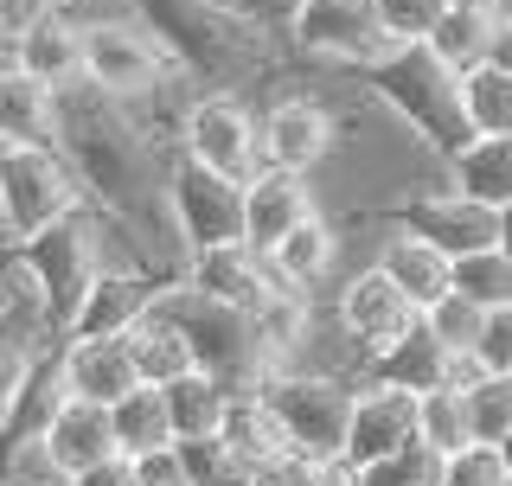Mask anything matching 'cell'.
Masks as SVG:
<instances>
[{
	"mask_svg": "<svg viewBox=\"0 0 512 486\" xmlns=\"http://www.w3.org/2000/svg\"><path fill=\"white\" fill-rule=\"evenodd\" d=\"M455 288H461L474 307H506V301H512V256L500 250V243L455 256Z\"/></svg>",
	"mask_w": 512,
	"mask_h": 486,
	"instance_id": "36",
	"label": "cell"
},
{
	"mask_svg": "<svg viewBox=\"0 0 512 486\" xmlns=\"http://www.w3.org/2000/svg\"><path fill=\"white\" fill-rule=\"evenodd\" d=\"M173 77L167 45L135 13H84V84L109 103H148Z\"/></svg>",
	"mask_w": 512,
	"mask_h": 486,
	"instance_id": "7",
	"label": "cell"
},
{
	"mask_svg": "<svg viewBox=\"0 0 512 486\" xmlns=\"http://www.w3.org/2000/svg\"><path fill=\"white\" fill-rule=\"evenodd\" d=\"M455 7H493V13H506V0H455Z\"/></svg>",
	"mask_w": 512,
	"mask_h": 486,
	"instance_id": "49",
	"label": "cell"
},
{
	"mask_svg": "<svg viewBox=\"0 0 512 486\" xmlns=\"http://www.w3.org/2000/svg\"><path fill=\"white\" fill-rule=\"evenodd\" d=\"M474 365L480 371H512V301L506 307H487L480 339H474Z\"/></svg>",
	"mask_w": 512,
	"mask_h": 486,
	"instance_id": "43",
	"label": "cell"
},
{
	"mask_svg": "<svg viewBox=\"0 0 512 486\" xmlns=\"http://www.w3.org/2000/svg\"><path fill=\"white\" fill-rule=\"evenodd\" d=\"M448 186H461L480 205H512V135H468L455 154H448Z\"/></svg>",
	"mask_w": 512,
	"mask_h": 486,
	"instance_id": "28",
	"label": "cell"
},
{
	"mask_svg": "<svg viewBox=\"0 0 512 486\" xmlns=\"http://www.w3.org/2000/svg\"><path fill=\"white\" fill-rule=\"evenodd\" d=\"M436 480H442V455L423 448V442H410V448H397V455L359 467V486H436Z\"/></svg>",
	"mask_w": 512,
	"mask_h": 486,
	"instance_id": "39",
	"label": "cell"
},
{
	"mask_svg": "<svg viewBox=\"0 0 512 486\" xmlns=\"http://www.w3.org/2000/svg\"><path fill=\"white\" fill-rule=\"evenodd\" d=\"M64 154H71L96 212L109 224H122L135 250H154V269L180 282L186 243L173 231V205H167L173 141L148 135V122L128 103H109L90 84H77V90H64Z\"/></svg>",
	"mask_w": 512,
	"mask_h": 486,
	"instance_id": "1",
	"label": "cell"
},
{
	"mask_svg": "<svg viewBox=\"0 0 512 486\" xmlns=\"http://www.w3.org/2000/svg\"><path fill=\"white\" fill-rule=\"evenodd\" d=\"M135 461V486H192L186 461H180V442H160V448H141Z\"/></svg>",
	"mask_w": 512,
	"mask_h": 486,
	"instance_id": "44",
	"label": "cell"
},
{
	"mask_svg": "<svg viewBox=\"0 0 512 486\" xmlns=\"http://www.w3.org/2000/svg\"><path fill=\"white\" fill-rule=\"evenodd\" d=\"M180 282L199 288V295H212V301H224V307H244V314H256L282 275H276V263H269L256 243L231 237V243H212V250H192L186 269H180Z\"/></svg>",
	"mask_w": 512,
	"mask_h": 486,
	"instance_id": "17",
	"label": "cell"
},
{
	"mask_svg": "<svg viewBox=\"0 0 512 486\" xmlns=\"http://www.w3.org/2000/svg\"><path fill=\"white\" fill-rule=\"evenodd\" d=\"M45 448H52V461L77 480L84 467L122 455V442H116V410H109V403H90V397H64V410L52 416V429H45Z\"/></svg>",
	"mask_w": 512,
	"mask_h": 486,
	"instance_id": "25",
	"label": "cell"
},
{
	"mask_svg": "<svg viewBox=\"0 0 512 486\" xmlns=\"http://www.w3.org/2000/svg\"><path fill=\"white\" fill-rule=\"evenodd\" d=\"M269 263H276L282 282H295V288H314V282H327L333 263H340V231H333L327 218H301L295 231H288L276 250H269Z\"/></svg>",
	"mask_w": 512,
	"mask_h": 486,
	"instance_id": "30",
	"label": "cell"
},
{
	"mask_svg": "<svg viewBox=\"0 0 512 486\" xmlns=\"http://www.w3.org/2000/svg\"><path fill=\"white\" fill-rule=\"evenodd\" d=\"M352 391H359V384L327 378V371H301V365L269 371V384H263L269 410L282 416V429H288V442H295L301 461H333V455H346Z\"/></svg>",
	"mask_w": 512,
	"mask_h": 486,
	"instance_id": "8",
	"label": "cell"
},
{
	"mask_svg": "<svg viewBox=\"0 0 512 486\" xmlns=\"http://www.w3.org/2000/svg\"><path fill=\"white\" fill-rule=\"evenodd\" d=\"M506 461H500V448L493 442H468V448H455V455H442V480L436 486H506Z\"/></svg>",
	"mask_w": 512,
	"mask_h": 486,
	"instance_id": "41",
	"label": "cell"
},
{
	"mask_svg": "<svg viewBox=\"0 0 512 486\" xmlns=\"http://www.w3.org/2000/svg\"><path fill=\"white\" fill-rule=\"evenodd\" d=\"M128 346H135L141 384H173V378H186V371H199V359H192V339H186V327L167 314V307H154V314L128 333Z\"/></svg>",
	"mask_w": 512,
	"mask_h": 486,
	"instance_id": "31",
	"label": "cell"
},
{
	"mask_svg": "<svg viewBox=\"0 0 512 486\" xmlns=\"http://www.w3.org/2000/svg\"><path fill=\"white\" fill-rule=\"evenodd\" d=\"M13 64L26 77L52 90H77L84 84V7L71 0H45L20 20V45H13Z\"/></svg>",
	"mask_w": 512,
	"mask_h": 486,
	"instance_id": "15",
	"label": "cell"
},
{
	"mask_svg": "<svg viewBox=\"0 0 512 486\" xmlns=\"http://www.w3.org/2000/svg\"><path fill=\"white\" fill-rule=\"evenodd\" d=\"M7 275H13V282H7V295H0V410H7L13 391H20L26 365L58 339L52 314H45V301H39V288H32L13 263H7Z\"/></svg>",
	"mask_w": 512,
	"mask_h": 486,
	"instance_id": "21",
	"label": "cell"
},
{
	"mask_svg": "<svg viewBox=\"0 0 512 486\" xmlns=\"http://www.w3.org/2000/svg\"><path fill=\"white\" fill-rule=\"evenodd\" d=\"M333 148H340V116H333L320 96H282V103L263 116V154H269V167L314 173V167H327V160H333Z\"/></svg>",
	"mask_w": 512,
	"mask_h": 486,
	"instance_id": "18",
	"label": "cell"
},
{
	"mask_svg": "<svg viewBox=\"0 0 512 486\" xmlns=\"http://www.w3.org/2000/svg\"><path fill=\"white\" fill-rule=\"evenodd\" d=\"M506 39H512V0H506Z\"/></svg>",
	"mask_w": 512,
	"mask_h": 486,
	"instance_id": "51",
	"label": "cell"
},
{
	"mask_svg": "<svg viewBox=\"0 0 512 486\" xmlns=\"http://www.w3.org/2000/svg\"><path fill=\"white\" fill-rule=\"evenodd\" d=\"M218 435L231 442V455L244 461L250 486L263 480V474H276V467H288V461H301L295 442H288V429H282V416L269 410L263 391H237L231 410H224V429H218Z\"/></svg>",
	"mask_w": 512,
	"mask_h": 486,
	"instance_id": "24",
	"label": "cell"
},
{
	"mask_svg": "<svg viewBox=\"0 0 512 486\" xmlns=\"http://www.w3.org/2000/svg\"><path fill=\"white\" fill-rule=\"evenodd\" d=\"M116 410V442L122 455H141V448H160V442H180L173 435V410H167V391L160 384H135L122 403H109Z\"/></svg>",
	"mask_w": 512,
	"mask_h": 486,
	"instance_id": "35",
	"label": "cell"
},
{
	"mask_svg": "<svg viewBox=\"0 0 512 486\" xmlns=\"http://www.w3.org/2000/svg\"><path fill=\"white\" fill-rule=\"evenodd\" d=\"M423 320H429V333L442 339L448 352H474V339H480V320H487V307H474L461 288H448L442 301H429L423 307Z\"/></svg>",
	"mask_w": 512,
	"mask_h": 486,
	"instance_id": "40",
	"label": "cell"
},
{
	"mask_svg": "<svg viewBox=\"0 0 512 486\" xmlns=\"http://www.w3.org/2000/svg\"><path fill=\"white\" fill-rule=\"evenodd\" d=\"M160 307L186 327L199 371H212L231 397L237 391H263L269 371H282L276 352H269V339H263V327H256V314H244V307H224V301L199 295V288H186V282H173L167 295H160Z\"/></svg>",
	"mask_w": 512,
	"mask_h": 486,
	"instance_id": "5",
	"label": "cell"
},
{
	"mask_svg": "<svg viewBox=\"0 0 512 486\" xmlns=\"http://www.w3.org/2000/svg\"><path fill=\"white\" fill-rule=\"evenodd\" d=\"M461 116H468V135H512V64L487 58L461 71Z\"/></svg>",
	"mask_w": 512,
	"mask_h": 486,
	"instance_id": "32",
	"label": "cell"
},
{
	"mask_svg": "<svg viewBox=\"0 0 512 486\" xmlns=\"http://www.w3.org/2000/svg\"><path fill=\"white\" fill-rule=\"evenodd\" d=\"M365 378H378V384H397V391H436V384H468L480 378V365H474V352H448L436 333H429V320H416V327L404 339H391L384 352H372L365 359Z\"/></svg>",
	"mask_w": 512,
	"mask_h": 486,
	"instance_id": "16",
	"label": "cell"
},
{
	"mask_svg": "<svg viewBox=\"0 0 512 486\" xmlns=\"http://www.w3.org/2000/svg\"><path fill=\"white\" fill-rule=\"evenodd\" d=\"M71 486H77V480H71Z\"/></svg>",
	"mask_w": 512,
	"mask_h": 486,
	"instance_id": "54",
	"label": "cell"
},
{
	"mask_svg": "<svg viewBox=\"0 0 512 486\" xmlns=\"http://www.w3.org/2000/svg\"><path fill=\"white\" fill-rule=\"evenodd\" d=\"M20 7H26V13H32V7H45V0H20ZM71 7H84V0H71Z\"/></svg>",
	"mask_w": 512,
	"mask_h": 486,
	"instance_id": "50",
	"label": "cell"
},
{
	"mask_svg": "<svg viewBox=\"0 0 512 486\" xmlns=\"http://www.w3.org/2000/svg\"><path fill=\"white\" fill-rule=\"evenodd\" d=\"M506 486H512V480H506Z\"/></svg>",
	"mask_w": 512,
	"mask_h": 486,
	"instance_id": "53",
	"label": "cell"
},
{
	"mask_svg": "<svg viewBox=\"0 0 512 486\" xmlns=\"http://www.w3.org/2000/svg\"><path fill=\"white\" fill-rule=\"evenodd\" d=\"M20 20H26L20 0H0V71L13 64V45H20Z\"/></svg>",
	"mask_w": 512,
	"mask_h": 486,
	"instance_id": "46",
	"label": "cell"
},
{
	"mask_svg": "<svg viewBox=\"0 0 512 486\" xmlns=\"http://www.w3.org/2000/svg\"><path fill=\"white\" fill-rule=\"evenodd\" d=\"M500 250L512 256V205H500Z\"/></svg>",
	"mask_w": 512,
	"mask_h": 486,
	"instance_id": "47",
	"label": "cell"
},
{
	"mask_svg": "<svg viewBox=\"0 0 512 486\" xmlns=\"http://www.w3.org/2000/svg\"><path fill=\"white\" fill-rule=\"evenodd\" d=\"M0 295H7V282H0Z\"/></svg>",
	"mask_w": 512,
	"mask_h": 486,
	"instance_id": "52",
	"label": "cell"
},
{
	"mask_svg": "<svg viewBox=\"0 0 512 486\" xmlns=\"http://www.w3.org/2000/svg\"><path fill=\"white\" fill-rule=\"evenodd\" d=\"M493 448H500V461H506V474H512V429H506V435H500Z\"/></svg>",
	"mask_w": 512,
	"mask_h": 486,
	"instance_id": "48",
	"label": "cell"
},
{
	"mask_svg": "<svg viewBox=\"0 0 512 486\" xmlns=\"http://www.w3.org/2000/svg\"><path fill=\"white\" fill-rule=\"evenodd\" d=\"M167 288H173V275H160V269H116V263H109L90 282L84 307L71 314L64 333H71V339H128L160 307Z\"/></svg>",
	"mask_w": 512,
	"mask_h": 486,
	"instance_id": "14",
	"label": "cell"
},
{
	"mask_svg": "<svg viewBox=\"0 0 512 486\" xmlns=\"http://www.w3.org/2000/svg\"><path fill=\"white\" fill-rule=\"evenodd\" d=\"M416 442L436 448V455H455V448L474 442V416H468L461 384H436V391L416 397Z\"/></svg>",
	"mask_w": 512,
	"mask_h": 486,
	"instance_id": "33",
	"label": "cell"
},
{
	"mask_svg": "<svg viewBox=\"0 0 512 486\" xmlns=\"http://www.w3.org/2000/svg\"><path fill=\"white\" fill-rule=\"evenodd\" d=\"M365 90L391 109L397 122L423 141L429 154L448 167V154L468 141V116H461V77L429 52V45H397L391 58H378L372 71H359Z\"/></svg>",
	"mask_w": 512,
	"mask_h": 486,
	"instance_id": "3",
	"label": "cell"
},
{
	"mask_svg": "<svg viewBox=\"0 0 512 486\" xmlns=\"http://www.w3.org/2000/svg\"><path fill=\"white\" fill-rule=\"evenodd\" d=\"M468 416H474V442H500L512 429V371H480L468 384Z\"/></svg>",
	"mask_w": 512,
	"mask_h": 486,
	"instance_id": "38",
	"label": "cell"
},
{
	"mask_svg": "<svg viewBox=\"0 0 512 486\" xmlns=\"http://www.w3.org/2000/svg\"><path fill=\"white\" fill-rule=\"evenodd\" d=\"M173 410V435H212L224 429V410H231V391L212 378V371H186V378L160 384Z\"/></svg>",
	"mask_w": 512,
	"mask_h": 486,
	"instance_id": "34",
	"label": "cell"
},
{
	"mask_svg": "<svg viewBox=\"0 0 512 486\" xmlns=\"http://www.w3.org/2000/svg\"><path fill=\"white\" fill-rule=\"evenodd\" d=\"M141 26L167 45L173 71H186L199 90H244L263 84L282 64L288 32H269L231 13L224 0H122Z\"/></svg>",
	"mask_w": 512,
	"mask_h": 486,
	"instance_id": "2",
	"label": "cell"
},
{
	"mask_svg": "<svg viewBox=\"0 0 512 486\" xmlns=\"http://www.w3.org/2000/svg\"><path fill=\"white\" fill-rule=\"evenodd\" d=\"M314 212H320V199H314L308 173H295V167H263L244 180V243H256L263 256Z\"/></svg>",
	"mask_w": 512,
	"mask_h": 486,
	"instance_id": "20",
	"label": "cell"
},
{
	"mask_svg": "<svg viewBox=\"0 0 512 486\" xmlns=\"http://www.w3.org/2000/svg\"><path fill=\"white\" fill-rule=\"evenodd\" d=\"M378 224H384V231H410V237L436 243V250H448V256H468V250L500 243V212H493V205H480V199H468L461 186L410 192L404 205H384Z\"/></svg>",
	"mask_w": 512,
	"mask_h": 486,
	"instance_id": "12",
	"label": "cell"
},
{
	"mask_svg": "<svg viewBox=\"0 0 512 486\" xmlns=\"http://www.w3.org/2000/svg\"><path fill=\"white\" fill-rule=\"evenodd\" d=\"M378 269L391 275L416 307L442 301L448 288H455V256L436 250V243H423V237H410V231H391V243L378 250Z\"/></svg>",
	"mask_w": 512,
	"mask_h": 486,
	"instance_id": "29",
	"label": "cell"
},
{
	"mask_svg": "<svg viewBox=\"0 0 512 486\" xmlns=\"http://www.w3.org/2000/svg\"><path fill=\"white\" fill-rule=\"evenodd\" d=\"M0 141H13V148H64V90L7 64L0 71Z\"/></svg>",
	"mask_w": 512,
	"mask_h": 486,
	"instance_id": "23",
	"label": "cell"
},
{
	"mask_svg": "<svg viewBox=\"0 0 512 486\" xmlns=\"http://www.w3.org/2000/svg\"><path fill=\"white\" fill-rule=\"evenodd\" d=\"M282 32H288V52L346 64V71H372L378 58L397 52L378 0H295Z\"/></svg>",
	"mask_w": 512,
	"mask_h": 486,
	"instance_id": "9",
	"label": "cell"
},
{
	"mask_svg": "<svg viewBox=\"0 0 512 486\" xmlns=\"http://www.w3.org/2000/svg\"><path fill=\"white\" fill-rule=\"evenodd\" d=\"M180 148L192 160H205L224 180H250V173L269 167L263 154V116L244 103V90H199L180 116Z\"/></svg>",
	"mask_w": 512,
	"mask_h": 486,
	"instance_id": "10",
	"label": "cell"
},
{
	"mask_svg": "<svg viewBox=\"0 0 512 486\" xmlns=\"http://www.w3.org/2000/svg\"><path fill=\"white\" fill-rule=\"evenodd\" d=\"M333 320H340V333L365 352V359H372V352H384L391 339H404L416 320H423V307H416L404 288L372 263V269H359V275H346V282H340Z\"/></svg>",
	"mask_w": 512,
	"mask_h": 486,
	"instance_id": "13",
	"label": "cell"
},
{
	"mask_svg": "<svg viewBox=\"0 0 512 486\" xmlns=\"http://www.w3.org/2000/svg\"><path fill=\"white\" fill-rule=\"evenodd\" d=\"M500 39H506V13H493V7H455V0H448V13L436 20V32H429L423 45L461 77V71H474V64L500 58Z\"/></svg>",
	"mask_w": 512,
	"mask_h": 486,
	"instance_id": "27",
	"label": "cell"
},
{
	"mask_svg": "<svg viewBox=\"0 0 512 486\" xmlns=\"http://www.w3.org/2000/svg\"><path fill=\"white\" fill-rule=\"evenodd\" d=\"M77 486H135V461L128 455H109V461H96L77 474Z\"/></svg>",
	"mask_w": 512,
	"mask_h": 486,
	"instance_id": "45",
	"label": "cell"
},
{
	"mask_svg": "<svg viewBox=\"0 0 512 486\" xmlns=\"http://www.w3.org/2000/svg\"><path fill=\"white\" fill-rule=\"evenodd\" d=\"M0 256H7V263L20 269L32 288H39V301H45V314H52V327L64 333V327H71V314L84 307L90 282L109 269V218L96 212V205H84V212L45 224L39 237L7 243Z\"/></svg>",
	"mask_w": 512,
	"mask_h": 486,
	"instance_id": "4",
	"label": "cell"
},
{
	"mask_svg": "<svg viewBox=\"0 0 512 486\" xmlns=\"http://www.w3.org/2000/svg\"><path fill=\"white\" fill-rule=\"evenodd\" d=\"M64 397H71V365H64V333H58L52 346L26 365L20 391L0 410V442H39V435L52 429V416L64 410Z\"/></svg>",
	"mask_w": 512,
	"mask_h": 486,
	"instance_id": "22",
	"label": "cell"
},
{
	"mask_svg": "<svg viewBox=\"0 0 512 486\" xmlns=\"http://www.w3.org/2000/svg\"><path fill=\"white\" fill-rule=\"evenodd\" d=\"M64 365H71V397H90V403H122L141 384V365H135L128 339H71L64 333Z\"/></svg>",
	"mask_w": 512,
	"mask_h": 486,
	"instance_id": "26",
	"label": "cell"
},
{
	"mask_svg": "<svg viewBox=\"0 0 512 486\" xmlns=\"http://www.w3.org/2000/svg\"><path fill=\"white\" fill-rule=\"evenodd\" d=\"M378 13H384L397 45H423L436 32V20L448 13V0H378Z\"/></svg>",
	"mask_w": 512,
	"mask_h": 486,
	"instance_id": "42",
	"label": "cell"
},
{
	"mask_svg": "<svg viewBox=\"0 0 512 486\" xmlns=\"http://www.w3.org/2000/svg\"><path fill=\"white\" fill-rule=\"evenodd\" d=\"M410 442H416V391L359 378V391H352V423H346V461L365 467V461H384Z\"/></svg>",
	"mask_w": 512,
	"mask_h": 486,
	"instance_id": "19",
	"label": "cell"
},
{
	"mask_svg": "<svg viewBox=\"0 0 512 486\" xmlns=\"http://www.w3.org/2000/svg\"><path fill=\"white\" fill-rule=\"evenodd\" d=\"M180 461H186L192 486H250L244 461L231 455V442H224L218 429L212 435H180Z\"/></svg>",
	"mask_w": 512,
	"mask_h": 486,
	"instance_id": "37",
	"label": "cell"
},
{
	"mask_svg": "<svg viewBox=\"0 0 512 486\" xmlns=\"http://www.w3.org/2000/svg\"><path fill=\"white\" fill-rule=\"evenodd\" d=\"M84 205L90 192L64 148H13V141H0V237L7 243L39 237L45 224L84 212Z\"/></svg>",
	"mask_w": 512,
	"mask_h": 486,
	"instance_id": "6",
	"label": "cell"
},
{
	"mask_svg": "<svg viewBox=\"0 0 512 486\" xmlns=\"http://www.w3.org/2000/svg\"><path fill=\"white\" fill-rule=\"evenodd\" d=\"M167 205H173V231H180L186 256L244 237V180L212 173L205 160H192L180 141H173V160H167Z\"/></svg>",
	"mask_w": 512,
	"mask_h": 486,
	"instance_id": "11",
	"label": "cell"
}]
</instances>
